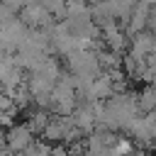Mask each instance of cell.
Instances as JSON below:
<instances>
[{
	"label": "cell",
	"instance_id": "obj_1",
	"mask_svg": "<svg viewBox=\"0 0 156 156\" xmlns=\"http://www.w3.org/2000/svg\"><path fill=\"white\" fill-rule=\"evenodd\" d=\"M127 134L132 136V141L136 146H156V110L154 112H141L132 119V124L127 127Z\"/></svg>",
	"mask_w": 156,
	"mask_h": 156
},
{
	"label": "cell",
	"instance_id": "obj_2",
	"mask_svg": "<svg viewBox=\"0 0 156 156\" xmlns=\"http://www.w3.org/2000/svg\"><path fill=\"white\" fill-rule=\"evenodd\" d=\"M66 71H71L73 76H98L100 66H98V56L90 49H73L66 54Z\"/></svg>",
	"mask_w": 156,
	"mask_h": 156
},
{
	"label": "cell",
	"instance_id": "obj_3",
	"mask_svg": "<svg viewBox=\"0 0 156 156\" xmlns=\"http://www.w3.org/2000/svg\"><path fill=\"white\" fill-rule=\"evenodd\" d=\"M17 17H20L29 29H49V27L56 22V20L49 15V10H46L39 0H32L29 5H24Z\"/></svg>",
	"mask_w": 156,
	"mask_h": 156
},
{
	"label": "cell",
	"instance_id": "obj_4",
	"mask_svg": "<svg viewBox=\"0 0 156 156\" xmlns=\"http://www.w3.org/2000/svg\"><path fill=\"white\" fill-rule=\"evenodd\" d=\"M100 39H102V46L110 49V51H117V54H124L127 46H129V37L124 32V27L119 22H110L100 29Z\"/></svg>",
	"mask_w": 156,
	"mask_h": 156
},
{
	"label": "cell",
	"instance_id": "obj_5",
	"mask_svg": "<svg viewBox=\"0 0 156 156\" xmlns=\"http://www.w3.org/2000/svg\"><path fill=\"white\" fill-rule=\"evenodd\" d=\"M71 129H73L71 115H54V117L49 115V122H46V127L41 129V136H44V141H49V144H61Z\"/></svg>",
	"mask_w": 156,
	"mask_h": 156
},
{
	"label": "cell",
	"instance_id": "obj_6",
	"mask_svg": "<svg viewBox=\"0 0 156 156\" xmlns=\"http://www.w3.org/2000/svg\"><path fill=\"white\" fill-rule=\"evenodd\" d=\"M32 141H34V134L29 132L27 124H17L15 122L12 127L5 129V146H7V151H24Z\"/></svg>",
	"mask_w": 156,
	"mask_h": 156
},
{
	"label": "cell",
	"instance_id": "obj_7",
	"mask_svg": "<svg viewBox=\"0 0 156 156\" xmlns=\"http://www.w3.org/2000/svg\"><path fill=\"white\" fill-rule=\"evenodd\" d=\"M151 49H154V32L141 29V32L132 34L129 46H127V54H132V56H136V58H146V56L151 54Z\"/></svg>",
	"mask_w": 156,
	"mask_h": 156
},
{
	"label": "cell",
	"instance_id": "obj_8",
	"mask_svg": "<svg viewBox=\"0 0 156 156\" xmlns=\"http://www.w3.org/2000/svg\"><path fill=\"white\" fill-rule=\"evenodd\" d=\"M115 90H112V76L107 73V71H100L95 78H93V83H90V90H88V100H107L110 95H112Z\"/></svg>",
	"mask_w": 156,
	"mask_h": 156
},
{
	"label": "cell",
	"instance_id": "obj_9",
	"mask_svg": "<svg viewBox=\"0 0 156 156\" xmlns=\"http://www.w3.org/2000/svg\"><path fill=\"white\" fill-rule=\"evenodd\" d=\"M134 98H136L139 115H141V112H154V110H156V85H154V83H149L146 88H141Z\"/></svg>",
	"mask_w": 156,
	"mask_h": 156
},
{
	"label": "cell",
	"instance_id": "obj_10",
	"mask_svg": "<svg viewBox=\"0 0 156 156\" xmlns=\"http://www.w3.org/2000/svg\"><path fill=\"white\" fill-rule=\"evenodd\" d=\"M46 122H49V112L46 110H27V127H29V132L32 134H41V129L46 127Z\"/></svg>",
	"mask_w": 156,
	"mask_h": 156
},
{
	"label": "cell",
	"instance_id": "obj_11",
	"mask_svg": "<svg viewBox=\"0 0 156 156\" xmlns=\"http://www.w3.org/2000/svg\"><path fill=\"white\" fill-rule=\"evenodd\" d=\"M39 2L49 10V15L54 20H63V15H66V0H39Z\"/></svg>",
	"mask_w": 156,
	"mask_h": 156
},
{
	"label": "cell",
	"instance_id": "obj_12",
	"mask_svg": "<svg viewBox=\"0 0 156 156\" xmlns=\"http://www.w3.org/2000/svg\"><path fill=\"white\" fill-rule=\"evenodd\" d=\"M0 2H2V5H7L12 12H20V10H22L24 5H29L32 0H0Z\"/></svg>",
	"mask_w": 156,
	"mask_h": 156
},
{
	"label": "cell",
	"instance_id": "obj_13",
	"mask_svg": "<svg viewBox=\"0 0 156 156\" xmlns=\"http://www.w3.org/2000/svg\"><path fill=\"white\" fill-rule=\"evenodd\" d=\"M49 156H68V149H66L63 144H58V146H51Z\"/></svg>",
	"mask_w": 156,
	"mask_h": 156
},
{
	"label": "cell",
	"instance_id": "obj_14",
	"mask_svg": "<svg viewBox=\"0 0 156 156\" xmlns=\"http://www.w3.org/2000/svg\"><path fill=\"white\" fill-rule=\"evenodd\" d=\"M0 149H7V146H5V129H2V127H0Z\"/></svg>",
	"mask_w": 156,
	"mask_h": 156
},
{
	"label": "cell",
	"instance_id": "obj_15",
	"mask_svg": "<svg viewBox=\"0 0 156 156\" xmlns=\"http://www.w3.org/2000/svg\"><path fill=\"white\" fill-rule=\"evenodd\" d=\"M5 156H24V151H7Z\"/></svg>",
	"mask_w": 156,
	"mask_h": 156
},
{
	"label": "cell",
	"instance_id": "obj_16",
	"mask_svg": "<svg viewBox=\"0 0 156 156\" xmlns=\"http://www.w3.org/2000/svg\"><path fill=\"white\" fill-rule=\"evenodd\" d=\"M154 54H156V32H154V49H151Z\"/></svg>",
	"mask_w": 156,
	"mask_h": 156
}]
</instances>
